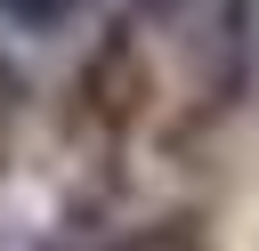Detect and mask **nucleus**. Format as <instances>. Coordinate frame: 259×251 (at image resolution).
<instances>
[{
	"label": "nucleus",
	"instance_id": "1",
	"mask_svg": "<svg viewBox=\"0 0 259 251\" xmlns=\"http://www.w3.org/2000/svg\"><path fill=\"white\" fill-rule=\"evenodd\" d=\"M73 251H210V227L194 211H162L146 227H121V235H97V243H73Z\"/></svg>",
	"mask_w": 259,
	"mask_h": 251
},
{
	"label": "nucleus",
	"instance_id": "2",
	"mask_svg": "<svg viewBox=\"0 0 259 251\" xmlns=\"http://www.w3.org/2000/svg\"><path fill=\"white\" fill-rule=\"evenodd\" d=\"M146 16H162V24H194V16H210V32L227 40V49H243V24H251V0H138Z\"/></svg>",
	"mask_w": 259,
	"mask_h": 251
},
{
	"label": "nucleus",
	"instance_id": "3",
	"mask_svg": "<svg viewBox=\"0 0 259 251\" xmlns=\"http://www.w3.org/2000/svg\"><path fill=\"white\" fill-rule=\"evenodd\" d=\"M73 8H89V0H0V16L24 24V32H49V24H65Z\"/></svg>",
	"mask_w": 259,
	"mask_h": 251
}]
</instances>
